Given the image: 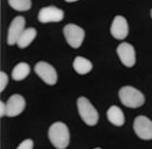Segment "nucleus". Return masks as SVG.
Here are the masks:
<instances>
[{
	"label": "nucleus",
	"mask_w": 152,
	"mask_h": 149,
	"mask_svg": "<svg viewBox=\"0 0 152 149\" xmlns=\"http://www.w3.org/2000/svg\"><path fill=\"white\" fill-rule=\"evenodd\" d=\"M50 143L57 149H65L70 144V131L63 122H54L48 131Z\"/></svg>",
	"instance_id": "1"
},
{
	"label": "nucleus",
	"mask_w": 152,
	"mask_h": 149,
	"mask_svg": "<svg viewBox=\"0 0 152 149\" xmlns=\"http://www.w3.org/2000/svg\"><path fill=\"white\" fill-rule=\"evenodd\" d=\"M121 102L128 108H139L145 103L146 98L143 94L133 86H124L118 92Z\"/></svg>",
	"instance_id": "2"
},
{
	"label": "nucleus",
	"mask_w": 152,
	"mask_h": 149,
	"mask_svg": "<svg viewBox=\"0 0 152 149\" xmlns=\"http://www.w3.org/2000/svg\"><path fill=\"white\" fill-rule=\"evenodd\" d=\"M77 109H78L80 117L87 125L94 126V125L98 123V112L86 97H79L78 98V100H77Z\"/></svg>",
	"instance_id": "3"
},
{
	"label": "nucleus",
	"mask_w": 152,
	"mask_h": 149,
	"mask_svg": "<svg viewBox=\"0 0 152 149\" xmlns=\"http://www.w3.org/2000/svg\"><path fill=\"white\" fill-rule=\"evenodd\" d=\"M63 34L72 48H79L85 39V31L76 24H66L63 29Z\"/></svg>",
	"instance_id": "4"
},
{
	"label": "nucleus",
	"mask_w": 152,
	"mask_h": 149,
	"mask_svg": "<svg viewBox=\"0 0 152 149\" xmlns=\"http://www.w3.org/2000/svg\"><path fill=\"white\" fill-rule=\"evenodd\" d=\"M134 131L141 139H152V121L145 115L137 117L134 121Z\"/></svg>",
	"instance_id": "5"
},
{
	"label": "nucleus",
	"mask_w": 152,
	"mask_h": 149,
	"mask_svg": "<svg viewBox=\"0 0 152 149\" xmlns=\"http://www.w3.org/2000/svg\"><path fill=\"white\" fill-rule=\"evenodd\" d=\"M35 73L48 85H54L58 81L57 71L51 64L40 61L35 65Z\"/></svg>",
	"instance_id": "6"
},
{
	"label": "nucleus",
	"mask_w": 152,
	"mask_h": 149,
	"mask_svg": "<svg viewBox=\"0 0 152 149\" xmlns=\"http://www.w3.org/2000/svg\"><path fill=\"white\" fill-rule=\"evenodd\" d=\"M25 31V19L23 16H16L13 19V21L10 24L9 31H8V37L7 43L10 46L18 44L20 36L22 35Z\"/></svg>",
	"instance_id": "7"
},
{
	"label": "nucleus",
	"mask_w": 152,
	"mask_h": 149,
	"mask_svg": "<svg viewBox=\"0 0 152 149\" xmlns=\"http://www.w3.org/2000/svg\"><path fill=\"white\" fill-rule=\"evenodd\" d=\"M117 56L120 57L122 63L127 68H132L136 63V52L135 48L128 43H122L116 48Z\"/></svg>",
	"instance_id": "8"
},
{
	"label": "nucleus",
	"mask_w": 152,
	"mask_h": 149,
	"mask_svg": "<svg viewBox=\"0 0 152 149\" xmlns=\"http://www.w3.org/2000/svg\"><path fill=\"white\" fill-rule=\"evenodd\" d=\"M63 19H64L63 10H61L53 6L45 7V8H42L39 11V14H38V20L41 23L61 22Z\"/></svg>",
	"instance_id": "9"
},
{
	"label": "nucleus",
	"mask_w": 152,
	"mask_h": 149,
	"mask_svg": "<svg viewBox=\"0 0 152 149\" xmlns=\"http://www.w3.org/2000/svg\"><path fill=\"white\" fill-rule=\"evenodd\" d=\"M7 117H13L21 114L25 109L26 101L24 97L19 94H14L7 101Z\"/></svg>",
	"instance_id": "10"
},
{
	"label": "nucleus",
	"mask_w": 152,
	"mask_h": 149,
	"mask_svg": "<svg viewBox=\"0 0 152 149\" xmlns=\"http://www.w3.org/2000/svg\"><path fill=\"white\" fill-rule=\"evenodd\" d=\"M129 29L126 19L122 15H116L114 18L111 25V35L116 39H125L128 35Z\"/></svg>",
	"instance_id": "11"
},
{
	"label": "nucleus",
	"mask_w": 152,
	"mask_h": 149,
	"mask_svg": "<svg viewBox=\"0 0 152 149\" xmlns=\"http://www.w3.org/2000/svg\"><path fill=\"white\" fill-rule=\"evenodd\" d=\"M107 115H108V120L115 126H122L125 123V117H124L123 111L116 106L110 107L108 109Z\"/></svg>",
	"instance_id": "12"
},
{
	"label": "nucleus",
	"mask_w": 152,
	"mask_h": 149,
	"mask_svg": "<svg viewBox=\"0 0 152 149\" xmlns=\"http://www.w3.org/2000/svg\"><path fill=\"white\" fill-rule=\"evenodd\" d=\"M74 70L80 75H85L92 70V63L84 57H76L73 62Z\"/></svg>",
	"instance_id": "13"
},
{
	"label": "nucleus",
	"mask_w": 152,
	"mask_h": 149,
	"mask_svg": "<svg viewBox=\"0 0 152 149\" xmlns=\"http://www.w3.org/2000/svg\"><path fill=\"white\" fill-rule=\"evenodd\" d=\"M36 35H37V32L34 27H29V29H25V31L23 32V34L20 36L19 40H18V46L21 49H24V48L28 47L29 45L32 44V41L35 39Z\"/></svg>",
	"instance_id": "14"
},
{
	"label": "nucleus",
	"mask_w": 152,
	"mask_h": 149,
	"mask_svg": "<svg viewBox=\"0 0 152 149\" xmlns=\"http://www.w3.org/2000/svg\"><path fill=\"white\" fill-rule=\"evenodd\" d=\"M29 72H31V68L28 64L25 62H21L16 64L12 70V79L14 81H23L28 76Z\"/></svg>",
	"instance_id": "15"
},
{
	"label": "nucleus",
	"mask_w": 152,
	"mask_h": 149,
	"mask_svg": "<svg viewBox=\"0 0 152 149\" xmlns=\"http://www.w3.org/2000/svg\"><path fill=\"white\" fill-rule=\"evenodd\" d=\"M9 4L16 11H27L32 7L31 0H9Z\"/></svg>",
	"instance_id": "16"
},
{
	"label": "nucleus",
	"mask_w": 152,
	"mask_h": 149,
	"mask_svg": "<svg viewBox=\"0 0 152 149\" xmlns=\"http://www.w3.org/2000/svg\"><path fill=\"white\" fill-rule=\"evenodd\" d=\"M8 82H9V77H8V75H7L4 72H1L0 73V90L1 92H3L4 89H6L7 85H8Z\"/></svg>",
	"instance_id": "17"
},
{
	"label": "nucleus",
	"mask_w": 152,
	"mask_h": 149,
	"mask_svg": "<svg viewBox=\"0 0 152 149\" xmlns=\"http://www.w3.org/2000/svg\"><path fill=\"white\" fill-rule=\"evenodd\" d=\"M33 148H34V142H33V139H29L28 138V139L23 140L16 149H33Z\"/></svg>",
	"instance_id": "18"
},
{
	"label": "nucleus",
	"mask_w": 152,
	"mask_h": 149,
	"mask_svg": "<svg viewBox=\"0 0 152 149\" xmlns=\"http://www.w3.org/2000/svg\"><path fill=\"white\" fill-rule=\"evenodd\" d=\"M0 112H1V113H0L1 117L7 115V105L3 101L0 102Z\"/></svg>",
	"instance_id": "19"
},
{
	"label": "nucleus",
	"mask_w": 152,
	"mask_h": 149,
	"mask_svg": "<svg viewBox=\"0 0 152 149\" xmlns=\"http://www.w3.org/2000/svg\"><path fill=\"white\" fill-rule=\"evenodd\" d=\"M66 2H75V1H78V0H65Z\"/></svg>",
	"instance_id": "20"
},
{
	"label": "nucleus",
	"mask_w": 152,
	"mask_h": 149,
	"mask_svg": "<svg viewBox=\"0 0 152 149\" xmlns=\"http://www.w3.org/2000/svg\"><path fill=\"white\" fill-rule=\"evenodd\" d=\"M151 18H152V9H151Z\"/></svg>",
	"instance_id": "21"
},
{
	"label": "nucleus",
	"mask_w": 152,
	"mask_h": 149,
	"mask_svg": "<svg viewBox=\"0 0 152 149\" xmlns=\"http://www.w3.org/2000/svg\"><path fill=\"white\" fill-rule=\"evenodd\" d=\"M95 149H101V148H95Z\"/></svg>",
	"instance_id": "22"
}]
</instances>
